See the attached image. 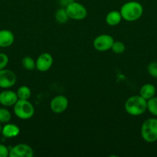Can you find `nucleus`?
I'll return each instance as SVG.
<instances>
[{
	"label": "nucleus",
	"instance_id": "1",
	"mask_svg": "<svg viewBox=\"0 0 157 157\" xmlns=\"http://www.w3.org/2000/svg\"><path fill=\"white\" fill-rule=\"evenodd\" d=\"M122 18L127 21H134L141 18L143 13V7L136 1H130L124 3L120 9Z\"/></svg>",
	"mask_w": 157,
	"mask_h": 157
},
{
	"label": "nucleus",
	"instance_id": "2",
	"mask_svg": "<svg viewBox=\"0 0 157 157\" xmlns=\"http://www.w3.org/2000/svg\"><path fill=\"white\" fill-rule=\"evenodd\" d=\"M125 110L131 116H140L147 110V101L140 95L130 97L125 103Z\"/></svg>",
	"mask_w": 157,
	"mask_h": 157
},
{
	"label": "nucleus",
	"instance_id": "3",
	"mask_svg": "<svg viewBox=\"0 0 157 157\" xmlns=\"http://www.w3.org/2000/svg\"><path fill=\"white\" fill-rule=\"evenodd\" d=\"M14 113L18 118L21 120H29L33 117L35 113V108L32 103L28 100L18 99L14 104Z\"/></svg>",
	"mask_w": 157,
	"mask_h": 157
},
{
	"label": "nucleus",
	"instance_id": "4",
	"mask_svg": "<svg viewBox=\"0 0 157 157\" xmlns=\"http://www.w3.org/2000/svg\"><path fill=\"white\" fill-rule=\"evenodd\" d=\"M141 136L148 143L157 140V119L149 118L143 122L141 127Z\"/></svg>",
	"mask_w": 157,
	"mask_h": 157
},
{
	"label": "nucleus",
	"instance_id": "5",
	"mask_svg": "<svg viewBox=\"0 0 157 157\" xmlns=\"http://www.w3.org/2000/svg\"><path fill=\"white\" fill-rule=\"evenodd\" d=\"M69 18L73 20H83L87 16V10L81 3L74 1L68 5L66 8Z\"/></svg>",
	"mask_w": 157,
	"mask_h": 157
},
{
	"label": "nucleus",
	"instance_id": "6",
	"mask_svg": "<svg viewBox=\"0 0 157 157\" xmlns=\"http://www.w3.org/2000/svg\"><path fill=\"white\" fill-rule=\"evenodd\" d=\"M114 39L111 35L103 34L97 36L93 41V47L99 52H106L112 48Z\"/></svg>",
	"mask_w": 157,
	"mask_h": 157
},
{
	"label": "nucleus",
	"instance_id": "7",
	"mask_svg": "<svg viewBox=\"0 0 157 157\" xmlns=\"http://www.w3.org/2000/svg\"><path fill=\"white\" fill-rule=\"evenodd\" d=\"M17 81V77L12 71L9 69L0 70V87L9 89L13 87Z\"/></svg>",
	"mask_w": 157,
	"mask_h": 157
},
{
	"label": "nucleus",
	"instance_id": "8",
	"mask_svg": "<svg viewBox=\"0 0 157 157\" xmlns=\"http://www.w3.org/2000/svg\"><path fill=\"white\" fill-rule=\"evenodd\" d=\"M33 150L26 144H18L9 149V157H32Z\"/></svg>",
	"mask_w": 157,
	"mask_h": 157
},
{
	"label": "nucleus",
	"instance_id": "9",
	"mask_svg": "<svg viewBox=\"0 0 157 157\" xmlns=\"http://www.w3.org/2000/svg\"><path fill=\"white\" fill-rule=\"evenodd\" d=\"M69 105V101L66 97L63 95H57L52 98L50 102V109L53 113H63L67 109Z\"/></svg>",
	"mask_w": 157,
	"mask_h": 157
},
{
	"label": "nucleus",
	"instance_id": "10",
	"mask_svg": "<svg viewBox=\"0 0 157 157\" xmlns=\"http://www.w3.org/2000/svg\"><path fill=\"white\" fill-rule=\"evenodd\" d=\"M53 64V58L49 53L41 54L35 61V67L41 72H46L51 68Z\"/></svg>",
	"mask_w": 157,
	"mask_h": 157
},
{
	"label": "nucleus",
	"instance_id": "11",
	"mask_svg": "<svg viewBox=\"0 0 157 157\" xmlns=\"http://www.w3.org/2000/svg\"><path fill=\"white\" fill-rule=\"evenodd\" d=\"M18 100L17 94L11 90H4L0 92V104L3 107H11Z\"/></svg>",
	"mask_w": 157,
	"mask_h": 157
},
{
	"label": "nucleus",
	"instance_id": "12",
	"mask_svg": "<svg viewBox=\"0 0 157 157\" xmlns=\"http://www.w3.org/2000/svg\"><path fill=\"white\" fill-rule=\"evenodd\" d=\"M15 41V36L11 31L7 29L0 30V48H8Z\"/></svg>",
	"mask_w": 157,
	"mask_h": 157
},
{
	"label": "nucleus",
	"instance_id": "13",
	"mask_svg": "<svg viewBox=\"0 0 157 157\" xmlns=\"http://www.w3.org/2000/svg\"><path fill=\"white\" fill-rule=\"evenodd\" d=\"M20 133V129L17 125L14 124L7 123L5 124V125L2 129V135L5 138H14L15 136H18Z\"/></svg>",
	"mask_w": 157,
	"mask_h": 157
},
{
	"label": "nucleus",
	"instance_id": "14",
	"mask_svg": "<svg viewBox=\"0 0 157 157\" xmlns=\"http://www.w3.org/2000/svg\"><path fill=\"white\" fill-rule=\"evenodd\" d=\"M122 19H123V18H122L120 12L115 10L109 12L106 16V23L110 26L117 25L121 22Z\"/></svg>",
	"mask_w": 157,
	"mask_h": 157
},
{
	"label": "nucleus",
	"instance_id": "15",
	"mask_svg": "<svg viewBox=\"0 0 157 157\" xmlns=\"http://www.w3.org/2000/svg\"><path fill=\"white\" fill-rule=\"evenodd\" d=\"M140 96L143 97L146 101L151 99L155 97V86L151 84H146L142 86L139 90Z\"/></svg>",
	"mask_w": 157,
	"mask_h": 157
},
{
	"label": "nucleus",
	"instance_id": "16",
	"mask_svg": "<svg viewBox=\"0 0 157 157\" xmlns=\"http://www.w3.org/2000/svg\"><path fill=\"white\" fill-rule=\"evenodd\" d=\"M55 18L57 22L60 23V24H65L68 20L69 19V16L67 15V12L65 8H61L58 9V10L55 12Z\"/></svg>",
	"mask_w": 157,
	"mask_h": 157
},
{
	"label": "nucleus",
	"instance_id": "17",
	"mask_svg": "<svg viewBox=\"0 0 157 157\" xmlns=\"http://www.w3.org/2000/svg\"><path fill=\"white\" fill-rule=\"evenodd\" d=\"M17 96L20 100H29L31 97V90L27 86H21L17 90Z\"/></svg>",
	"mask_w": 157,
	"mask_h": 157
},
{
	"label": "nucleus",
	"instance_id": "18",
	"mask_svg": "<svg viewBox=\"0 0 157 157\" xmlns=\"http://www.w3.org/2000/svg\"><path fill=\"white\" fill-rule=\"evenodd\" d=\"M12 119L11 112L5 107H0V123L7 124Z\"/></svg>",
	"mask_w": 157,
	"mask_h": 157
},
{
	"label": "nucleus",
	"instance_id": "19",
	"mask_svg": "<svg viewBox=\"0 0 157 157\" xmlns=\"http://www.w3.org/2000/svg\"><path fill=\"white\" fill-rule=\"evenodd\" d=\"M22 64L23 67L26 68V70L32 71L35 68V61L32 58L29 56H26L22 58Z\"/></svg>",
	"mask_w": 157,
	"mask_h": 157
},
{
	"label": "nucleus",
	"instance_id": "20",
	"mask_svg": "<svg viewBox=\"0 0 157 157\" xmlns=\"http://www.w3.org/2000/svg\"><path fill=\"white\" fill-rule=\"evenodd\" d=\"M147 110L154 116L157 117V98L153 97L147 101Z\"/></svg>",
	"mask_w": 157,
	"mask_h": 157
},
{
	"label": "nucleus",
	"instance_id": "21",
	"mask_svg": "<svg viewBox=\"0 0 157 157\" xmlns=\"http://www.w3.org/2000/svg\"><path fill=\"white\" fill-rule=\"evenodd\" d=\"M111 49H112V51L115 54L119 55V54L123 53L125 52V50H126V46H125V44L122 41H114Z\"/></svg>",
	"mask_w": 157,
	"mask_h": 157
},
{
	"label": "nucleus",
	"instance_id": "22",
	"mask_svg": "<svg viewBox=\"0 0 157 157\" xmlns=\"http://www.w3.org/2000/svg\"><path fill=\"white\" fill-rule=\"evenodd\" d=\"M148 73L153 78H157V62L153 61V62L149 63L147 67Z\"/></svg>",
	"mask_w": 157,
	"mask_h": 157
},
{
	"label": "nucleus",
	"instance_id": "23",
	"mask_svg": "<svg viewBox=\"0 0 157 157\" xmlns=\"http://www.w3.org/2000/svg\"><path fill=\"white\" fill-rule=\"evenodd\" d=\"M9 64V57L5 53H0V70L6 68Z\"/></svg>",
	"mask_w": 157,
	"mask_h": 157
},
{
	"label": "nucleus",
	"instance_id": "24",
	"mask_svg": "<svg viewBox=\"0 0 157 157\" xmlns=\"http://www.w3.org/2000/svg\"><path fill=\"white\" fill-rule=\"evenodd\" d=\"M9 156V149L6 145L0 144V157Z\"/></svg>",
	"mask_w": 157,
	"mask_h": 157
},
{
	"label": "nucleus",
	"instance_id": "25",
	"mask_svg": "<svg viewBox=\"0 0 157 157\" xmlns=\"http://www.w3.org/2000/svg\"><path fill=\"white\" fill-rule=\"evenodd\" d=\"M74 1L75 0H59V3L63 8H66L68 5L70 4L71 2H72Z\"/></svg>",
	"mask_w": 157,
	"mask_h": 157
},
{
	"label": "nucleus",
	"instance_id": "26",
	"mask_svg": "<svg viewBox=\"0 0 157 157\" xmlns=\"http://www.w3.org/2000/svg\"><path fill=\"white\" fill-rule=\"evenodd\" d=\"M2 124L0 123V135L2 134Z\"/></svg>",
	"mask_w": 157,
	"mask_h": 157
}]
</instances>
